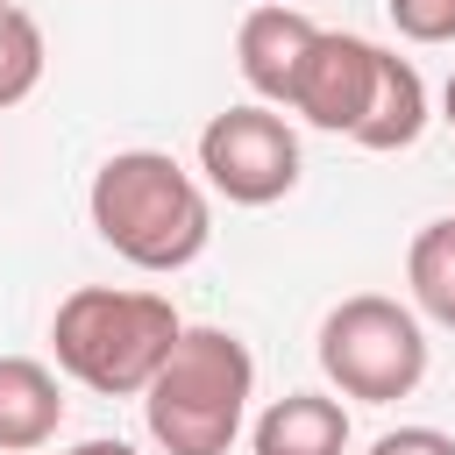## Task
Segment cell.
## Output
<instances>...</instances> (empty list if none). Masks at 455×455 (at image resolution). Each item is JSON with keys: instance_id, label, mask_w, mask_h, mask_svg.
Masks as SVG:
<instances>
[{"instance_id": "obj_1", "label": "cell", "mask_w": 455, "mask_h": 455, "mask_svg": "<svg viewBox=\"0 0 455 455\" xmlns=\"http://www.w3.org/2000/svg\"><path fill=\"white\" fill-rule=\"evenodd\" d=\"M85 213H92V235L135 270H185L213 235L199 178L164 149H114L92 171Z\"/></svg>"}, {"instance_id": "obj_2", "label": "cell", "mask_w": 455, "mask_h": 455, "mask_svg": "<svg viewBox=\"0 0 455 455\" xmlns=\"http://www.w3.org/2000/svg\"><path fill=\"white\" fill-rule=\"evenodd\" d=\"M256 391V355L228 327H178L171 355L142 384V419L164 455H228Z\"/></svg>"}, {"instance_id": "obj_3", "label": "cell", "mask_w": 455, "mask_h": 455, "mask_svg": "<svg viewBox=\"0 0 455 455\" xmlns=\"http://www.w3.org/2000/svg\"><path fill=\"white\" fill-rule=\"evenodd\" d=\"M178 306L164 291H114V284H78L57 299V320H50V348H57V370L78 377L85 391L100 398H135L156 363L171 355L178 341Z\"/></svg>"}, {"instance_id": "obj_4", "label": "cell", "mask_w": 455, "mask_h": 455, "mask_svg": "<svg viewBox=\"0 0 455 455\" xmlns=\"http://www.w3.org/2000/svg\"><path fill=\"white\" fill-rule=\"evenodd\" d=\"M320 370L355 405L412 398L427 377V327L412 306H398L384 291H355L320 320Z\"/></svg>"}, {"instance_id": "obj_5", "label": "cell", "mask_w": 455, "mask_h": 455, "mask_svg": "<svg viewBox=\"0 0 455 455\" xmlns=\"http://www.w3.org/2000/svg\"><path fill=\"white\" fill-rule=\"evenodd\" d=\"M199 171L228 206H277L299 185V135L270 107H228L199 128Z\"/></svg>"}, {"instance_id": "obj_6", "label": "cell", "mask_w": 455, "mask_h": 455, "mask_svg": "<svg viewBox=\"0 0 455 455\" xmlns=\"http://www.w3.org/2000/svg\"><path fill=\"white\" fill-rule=\"evenodd\" d=\"M370 85H377V43L363 36H341V28H320L299 78H291V114L327 128V135H355L363 107H370Z\"/></svg>"}, {"instance_id": "obj_7", "label": "cell", "mask_w": 455, "mask_h": 455, "mask_svg": "<svg viewBox=\"0 0 455 455\" xmlns=\"http://www.w3.org/2000/svg\"><path fill=\"white\" fill-rule=\"evenodd\" d=\"M313 36H320V21H306V14L284 7V0L242 14V28H235V64H242V78H249V92H256L263 107H284V100H291V78H299Z\"/></svg>"}, {"instance_id": "obj_8", "label": "cell", "mask_w": 455, "mask_h": 455, "mask_svg": "<svg viewBox=\"0 0 455 455\" xmlns=\"http://www.w3.org/2000/svg\"><path fill=\"white\" fill-rule=\"evenodd\" d=\"M249 448L256 455H341L348 448V412L327 391H284L256 412Z\"/></svg>"}, {"instance_id": "obj_9", "label": "cell", "mask_w": 455, "mask_h": 455, "mask_svg": "<svg viewBox=\"0 0 455 455\" xmlns=\"http://www.w3.org/2000/svg\"><path fill=\"white\" fill-rule=\"evenodd\" d=\"M64 427V384L36 355H0V448L36 455Z\"/></svg>"}, {"instance_id": "obj_10", "label": "cell", "mask_w": 455, "mask_h": 455, "mask_svg": "<svg viewBox=\"0 0 455 455\" xmlns=\"http://www.w3.org/2000/svg\"><path fill=\"white\" fill-rule=\"evenodd\" d=\"M419 128H427V78L405 57L377 50V85H370V107H363L348 142H363V149H412Z\"/></svg>"}, {"instance_id": "obj_11", "label": "cell", "mask_w": 455, "mask_h": 455, "mask_svg": "<svg viewBox=\"0 0 455 455\" xmlns=\"http://www.w3.org/2000/svg\"><path fill=\"white\" fill-rule=\"evenodd\" d=\"M405 284H412V306L441 327H455V213L448 220H427L405 249Z\"/></svg>"}, {"instance_id": "obj_12", "label": "cell", "mask_w": 455, "mask_h": 455, "mask_svg": "<svg viewBox=\"0 0 455 455\" xmlns=\"http://www.w3.org/2000/svg\"><path fill=\"white\" fill-rule=\"evenodd\" d=\"M43 21L28 7H0V114L43 85Z\"/></svg>"}, {"instance_id": "obj_13", "label": "cell", "mask_w": 455, "mask_h": 455, "mask_svg": "<svg viewBox=\"0 0 455 455\" xmlns=\"http://www.w3.org/2000/svg\"><path fill=\"white\" fill-rule=\"evenodd\" d=\"M405 43H455V0H384Z\"/></svg>"}, {"instance_id": "obj_14", "label": "cell", "mask_w": 455, "mask_h": 455, "mask_svg": "<svg viewBox=\"0 0 455 455\" xmlns=\"http://www.w3.org/2000/svg\"><path fill=\"white\" fill-rule=\"evenodd\" d=\"M370 455H455V434L441 427H391L370 441Z\"/></svg>"}, {"instance_id": "obj_15", "label": "cell", "mask_w": 455, "mask_h": 455, "mask_svg": "<svg viewBox=\"0 0 455 455\" xmlns=\"http://www.w3.org/2000/svg\"><path fill=\"white\" fill-rule=\"evenodd\" d=\"M64 455H135L128 441H78V448H64Z\"/></svg>"}, {"instance_id": "obj_16", "label": "cell", "mask_w": 455, "mask_h": 455, "mask_svg": "<svg viewBox=\"0 0 455 455\" xmlns=\"http://www.w3.org/2000/svg\"><path fill=\"white\" fill-rule=\"evenodd\" d=\"M441 121L455 128V71H448V85H441Z\"/></svg>"}]
</instances>
